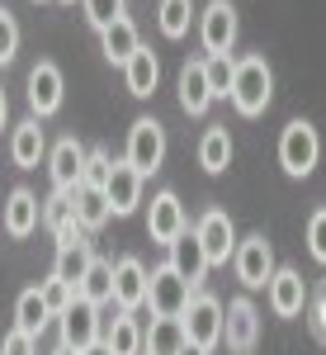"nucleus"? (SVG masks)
<instances>
[{"label":"nucleus","mask_w":326,"mask_h":355,"mask_svg":"<svg viewBox=\"0 0 326 355\" xmlns=\"http://www.w3.org/2000/svg\"><path fill=\"white\" fill-rule=\"evenodd\" d=\"M232 105H237V114H246V119H255V114L270 110L274 100V71L265 57H242L237 62V71H232Z\"/></svg>","instance_id":"obj_1"},{"label":"nucleus","mask_w":326,"mask_h":355,"mask_svg":"<svg viewBox=\"0 0 326 355\" xmlns=\"http://www.w3.org/2000/svg\"><path fill=\"white\" fill-rule=\"evenodd\" d=\"M123 81H128V90H133L137 100H147L156 85H161V62H156V53H147V48H137L133 62L123 67Z\"/></svg>","instance_id":"obj_27"},{"label":"nucleus","mask_w":326,"mask_h":355,"mask_svg":"<svg viewBox=\"0 0 326 355\" xmlns=\"http://www.w3.org/2000/svg\"><path fill=\"white\" fill-rule=\"evenodd\" d=\"M307 251H312V261L326 266V209H317V214L307 218Z\"/></svg>","instance_id":"obj_36"},{"label":"nucleus","mask_w":326,"mask_h":355,"mask_svg":"<svg viewBox=\"0 0 326 355\" xmlns=\"http://www.w3.org/2000/svg\"><path fill=\"white\" fill-rule=\"evenodd\" d=\"M10 157L19 171H33V166L48 157V133L38 128V119H24L15 133H10Z\"/></svg>","instance_id":"obj_19"},{"label":"nucleus","mask_w":326,"mask_h":355,"mask_svg":"<svg viewBox=\"0 0 326 355\" xmlns=\"http://www.w3.org/2000/svg\"><path fill=\"white\" fill-rule=\"evenodd\" d=\"M180 355H213V351H199V346H185Z\"/></svg>","instance_id":"obj_43"},{"label":"nucleus","mask_w":326,"mask_h":355,"mask_svg":"<svg viewBox=\"0 0 326 355\" xmlns=\"http://www.w3.org/2000/svg\"><path fill=\"white\" fill-rule=\"evenodd\" d=\"M165 251H170V270L180 275L190 289H199V284H203V275H208V256H203L199 237H194V232H180Z\"/></svg>","instance_id":"obj_17"},{"label":"nucleus","mask_w":326,"mask_h":355,"mask_svg":"<svg viewBox=\"0 0 326 355\" xmlns=\"http://www.w3.org/2000/svg\"><path fill=\"white\" fill-rule=\"evenodd\" d=\"M15 53H19V24H15V15L0 5V67L15 62Z\"/></svg>","instance_id":"obj_35"},{"label":"nucleus","mask_w":326,"mask_h":355,"mask_svg":"<svg viewBox=\"0 0 326 355\" xmlns=\"http://www.w3.org/2000/svg\"><path fill=\"white\" fill-rule=\"evenodd\" d=\"M48 322H53V313H48V303H43V294H38V284L33 289H24L19 299H15V327L24 331V336H43L48 331Z\"/></svg>","instance_id":"obj_26"},{"label":"nucleus","mask_w":326,"mask_h":355,"mask_svg":"<svg viewBox=\"0 0 326 355\" xmlns=\"http://www.w3.org/2000/svg\"><path fill=\"white\" fill-rule=\"evenodd\" d=\"M53 355H76V351H66V346H57V351Z\"/></svg>","instance_id":"obj_44"},{"label":"nucleus","mask_w":326,"mask_h":355,"mask_svg":"<svg viewBox=\"0 0 326 355\" xmlns=\"http://www.w3.org/2000/svg\"><path fill=\"white\" fill-rule=\"evenodd\" d=\"M0 355H38V341L33 336H24V331L15 327L5 341H0Z\"/></svg>","instance_id":"obj_39"},{"label":"nucleus","mask_w":326,"mask_h":355,"mask_svg":"<svg viewBox=\"0 0 326 355\" xmlns=\"http://www.w3.org/2000/svg\"><path fill=\"white\" fill-rule=\"evenodd\" d=\"M222 336H227V346L237 355H251L255 336H260V313H255V303L251 299L227 303V308H222Z\"/></svg>","instance_id":"obj_11"},{"label":"nucleus","mask_w":326,"mask_h":355,"mask_svg":"<svg viewBox=\"0 0 326 355\" xmlns=\"http://www.w3.org/2000/svg\"><path fill=\"white\" fill-rule=\"evenodd\" d=\"M85 266H90V242H76V246H57V261H53V279H62V284H81Z\"/></svg>","instance_id":"obj_29"},{"label":"nucleus","mask_w":326,"mask_h":355,"mask_svg":"<svg viewBox=\"0 0 326 355\" xmlns=\"http://www.w3.org/2000/svg\"><path fill=\"white\" fill-rule=\"evenodd\" d=\"M105 199H109V214L114 218L137 214V204H142V175L128 162H114L109 166V180H105Z\"/></svg>","instance_id":"obj_13"},{"label":"nucleus","mask_w":326,"mask_h":355,"mask_svg":"<svg viewBox=\"0 0 326 355\" xmlns=\"http://www.w3.org/2000/svg\"><path fill=\"white\" fill-rule=\"evenodd\" d=\"M232 266H237V279H242L246 289H265V284H270V275L279 270V266H274V246L265 242V232H255V237L237 242Z\"/></svg>","instance_id":"obj_8"},{"label":"nucleus","mask_w":326,"mask_h":355,"mask_svg":"<svg viewBox=\"0 0 326 355\" xmlns=\"http://www.w3.org/2000/svg\"><path fill=\"white\" fill-rule=\"evenodd\" d=\"M123 162L133 166L142 180L161 171V162H165V128L156 123V119L142 114L133 128H128V152H123Z\"/></svg>","instance_id":"obj_3"},{"label":"nucleus","mask_w":326,"mask_h":355,"mask_svg":"<svg viewBox=\"0 0 326 355\" xmlns=\"http://www.w3.org/2000/svg\"><path fill=\"white\" fill-rule=\"evenodd\" d=\"M76 294H81L85 303H95V308L114 303V261H105V256H90V266H85L81 284H76Z\"/></svg>","instance_id":"obj_22"},{"label":"nucleus","mask_w":326,"mask_h":355,"mask_svg":"<svg viewBox=\"0 0 326 355\" xmlns=\"http://www.w3.org/2000/svg\"><path fill=\"white\" fill-rule=\"evenodd\" d=\"M109 166H114V162H109L105 147L85 152V180H81V185H105V180H109Z\"/></svg>","instance_id":"obj_37"},{"label":"nucleus","mask_w":326,"mask_h":355,"mask_svg":"<svg viewBox=\"0 0 326 355\" xmlns=\"http://www.w3.org/2000/svg\"><path fill=\"white\" fill-rule=\"evenodd\" d=\"M53 237H57V246H76V242H85V232H81V223H76V214H71V218L62 223V227H57Z\"/></svg>","instance_id":"obj_40"},{"label":"nucleus","mask_w":326,"mask_h":355,"mask_svg":"<svg viewBox=\"0 0 326 355\" xmlns=\"http://www.w3.org/2000/svg\"><path fill=\"white\" fill-rule=\"evenodd\" d=\"M128 15V0H85V19L95 28H109L114 19H123Z\"/></svg>","instance_id":"obj_34"},{"label":"nucleus","mask_w":326,"mask_h":355,"mask_svg":"<svg viewBox=\"0 0 326 355\" xmlns=\"http://www.w3.org/2000/svg\"><path fill=\"white\" fill-rule=\"evenodd\" d=\"M317 162H322V137H317V128H312L307 119H293V123L279 133V166H284L293 180H302V175L317 171Z\"/></svg>","instance_id":"obj_2"},{"label":"nucleus","mask_w":326,"mask_h":355,"mask_svg":"<svg viewBox=\"0 0 326 355\" xmlns=\"http://www.w3.org/2000/svg\"><path fill=\"white\" fill-rule=\"evenodd\" d=\"M199 166L208 175H222L232 166V133L227 128H208V133L199 137Z\"/></svg>","instance_id":"obj_28"},{"label":"nucleus","mask_w":326,"mask_h":355,"mask_svg":"<svg viewBox=\"0 0 326 355\" xmlns=\"http://www.w3.org/2000/svg\"><path fill=\"white\" fill-rule=\"evenodd\" d=\"M199 43L208 57H227L237 43V5L232 0H208V10L199 15Z\"/></svg>","instance_id":"obj_7"},{"label":"nucleus","mask_w":326,"mask_h":355,"mask_svg":"<svg viewBox=\"0 0 326 355\" xmlns=\"http://www.w3.org/2000/svg\"><path fill=\"white\" fill-rule=\"evenodd\" d=\"M147 303V266L137 256L114 261V308L118 313H137Z\"/></svg>","instance_id":"obj_14"},{"label":"nucleus","mask_w":326,"mask_h":355,"mask_svg":"<svg viewBox=\"0 0 326 355\" xmlns=\"http://www.w3.org/2000/svg\"><path fill=\"white\" fill-rule=\"evenodd\" d=\"M38 294H43V303H48V313H53V318H62V313L76 303V289H71V284H62V279H53V275L38 284Z\"/></svg>","instance_id":"obj_32"},{"label":"nucleus","mask_w":326,"mask_h":355,"mask_svg":"<svg viewBox=\"0 0 326 355\" xmlns=\"http://www.w3.org/2000/svg\"><path fill=\"white\" fill-rule=\"evenodd\" d=\"M100 48H105V57L114 62V67H128V62H133V53L142 48V38H137L133 19L123 15V19H114L109 28H100Z\"/></svg>","instance_id":"obj_21"},{"label":"nucleus","mask_w":326,"mask_h":355,"mask_svg":"<svg viewBox=\"0 0 326 355\" xmlns=\"http://www.w3.org/2000/svg\"><path fill=\"white\" fill-rule=\"evenodd\" d=\"M265 294H270L274 318H298L302 308H307V284H302V275H298V270H289V266L270 275Z\"/></svg>","instance_id":"obj_15"},{"label":"nucleus","mask_w":326,"mask_h":355,"mask_svg":"<svg viewBox=\"0 0 326 355\" xmlns=\"http://www.w3.org/2000/svg\"><path fill=\"white\" fill-rule=\"evenodd\" d=\"M180 322H185V341L199 346V351H213L217 341H222V303L213 294H194L190 308L180 313Z\"/></svg>","instance_id":"obj_6"},{"label":"nucleus","mask_w":326,"mask_h":355,"mask_svg":"<svg viewBox=\"0 0 326 355\" xmlns=\"http://www.w3.org/2000/svg\"><path fill=\"white\" fill-rule=\"evenodd\" d=\"M180 232H190L185 204H180V194H175V190H161L156 199H152V214H147V237L161 242V246H170Z\"/></svg>","instance_id":"obj_10"},{"label":"nucleus","mask_w":326,"mask_h":355,"mask_svg":"<svg viewBox=\"0 0 326 355\" xmlns=\"http://www.w3.org/2000/svg\"><path fill=\"white\" fill-rule=\"evenodd\" d=\"M208 105H213V90H208V76H203V62H185V71H180V110L199 119Z\"/></svg>","instance_id":"obj_25"},{"label":"nucleus","mask_w":326,"mask_h":355,"mask_svg":"<svg viewBox=\"0 0 326 355\" xmlns=\"http://www.w3.org/2000/svg\"><path fill=\"white\" fill-rule=\"evenodd\" d=\"M85 355H114V351H109L105 341H100V346H90V351H85Z\"/></svg>","instance_id":"obj_42"},{"label":"nucleus","mask_w":326,"mask_h":355,"mask_svg":"<svg viewBox=\"0 0 326 355\" xmlns=\"http://www.w3.org/2000/svg\"><path fill=\"white\" fill-rule=\"evenodd\" d=\"M71 214L81 223V232H100L114 214H109V199H105V185H76L71 190Z\"/></svg>","instance_id":"obj_18"},{"label":"nucleus","mask_w":326,"mask_h":355,"mask_svg":"<svg viewBox=\"0 0 326 355\" xmlns=\"http://www.w3.org/2000/svg\"><path fill=\"white\" fill-rule=\"evenodd\" d=\"M48 171H53V185L57 190H76L85 180V147L76 142V137H62L53 152H48Z\"/></svg>","instance_id":"obj_16"},{"label":"nucleus","mask_w":326,"mask_h":355,"mask_svg":"<svg viewBox=\"0 0 326 355\" xmlns=\"http://www.w3.org/2000/svg\"><path fill=\"white\" fill-rule=\"evenodd\" d=\"M161 33L165 38H185L190 33V19H194V0H161Z\"/></svg>","instance_id":"obj_30"},{"label":"nucleus","mask_w":326,"mask_h":355,"mask_svg":"<svg viewBox=\"0 0 326 355\" xmlns=\"http://www.w3.org/2000/svg\"><path fill=\"white\" fill-rule=\"evenodd\" d=\"M57 327H62V346H66V351L85 355L90 346H100V336H105V318H100L95 303H85L81 294H76V303L57 318Z\"/></svg>","instance_id":"obj_5"},{"label":"nucleus","mask_w":326,"mask_h":355,"mask_svg":"<svg viewBox=\"0 0 326 355\" xmlns=\"http://www.w3.org/2000/svg\"><path fill=\"white\" fill-rule=\"evenodd\" d=\"M307 318H312V331L326 341V284H317V294L307 299Z\"/></svg>","instance_id":"obj_38"},{"label":"nucleus","mask_w":326,"mask_h":355,"mask_svg":"<svg viewBox=\"0 0 326 355\" xmlns=\"http://www.w3.org/2000/svg\"><path fill=\"white\" fill-rule=\"evenodd\" d=\"M33 227H38V194L10 190V199H5V232H10L15 242H24Z\"/></svg>","instance_id":"obj_23"},{"label":"nucleus","mask_w":326,"mask_h":355,"mask_svg":"<svg viewBox=\"0 0 326 355\" xmlns=\"http://www.w3.org/2000/svg\"><path fill=\"white\" fill-rule=\"evenodd\" d=\"M66 218H71V194H66V190H57L53 199H43V204H38V223H43L48 232H57Z\"/></svg>","instance_id":"obj_33"},{"label":"nucleus","mask_w":326,"mask_h":355,"mask_svg":"<svg viewBox=\"0 0 326 355\" xmlns=\"http://www.w3.org/2000/svg\"><path fill=\"white\" fill-rule=\"evenodd\" d=\"M5 119H10V100H5V90H0V128H5Z\"/></svg>","instance_id":"obj_41"},{"label":"nucleus","mask_w":326,"mask_h":355,"mask_svg":"<svg viewBox=\"0 0 326 355\" xmlns=\"http://www.w3.org/2000/svg\"><path fill=\"white\" fill-rule=\"evenodd\" d=\"M105 341L114 355H142V327H137L133 313H114V318H105Z\"/></svg>","instance_id":"obj_24"},{"label":"nucleus","mask_w":326,"mask_h":355,"mask_svg":"<svg viewBox=\"0 0 326 355\" xmlns=\"http://www.w3.org/2000/svg\"><path fill=\"white\" fill-rule=\"evenodd\" d=\"M62 67L57 62H38L33 71H28V105H33V119H48V114L62 110Z\"/></svg>","instance_id":"obj_12"},{"label":"nucleus","mask_w":326,"mask_h":355,"mask_svg":"<svg viewBox=\"0 0 326 355\" xmlns=\"http://www.w3.org/2000/svg\"><path fill=\"white\" fill-rule=\"evenodd\" d=\"M232 71H237V57H232V53H227V57H203V76H208L213 100L232 90Z\"/></svg>","instance_id":"obj_31"},{"label":"nucleus","mask_w":326,"mask_h":355,"mask_svg":"<svg viewBox=\"0 0 326 355\" xmlns=\"http://www.w3.org/2000/svg\"><path fill=\"white\" fill-rule=\"evenodd\" d=\"M190 299H194V289L170 270V261L147 270V308H152V318H180L190 308Z\"/></svg>","instance_id":"obj_4"},{"label":"nucleus","mask_w":326,"mask_h":355,"mask_svg":"<svg viewBox=\"0 0 326 355\" xmlns=\"http://www.w3.org/2000/svg\"><path fill=\"white\" fill-rule=\"evenodd\" d=\"M185 346L190 341H185L180 318H152V327L142 331V355H180Z\"/></svg>","instance_id":"obj_20"},{"label":"nucleus","mask_w":326,"mask_h":355,"mask_svg":"<svg viewBox=\"0 0 326 355\" xmlns=\"http://www.w3.org/2000/svg\"><path fill=\"white\" fill-rule=\"evenodd\" d=\"M66 5H76V0H66Z\"/></svg>","instance_id":"obj_45"},{"label":"nucleus","mask_w":326,"mask_h":355,"mask_svg":"<svg viewBox=\"0 0 326 355\" xmlns=\"http://www.w3.org/2000/svg\"><path fill=\"white\" fill-rule=\"evenodd\" d=\"M194 237L203 246L208 266H227L232 251H237V227H232V218H227L222 209H208V214L199 218V227H194Z\"/></svg>","instance_id":"obj_9"}]
</instances>
